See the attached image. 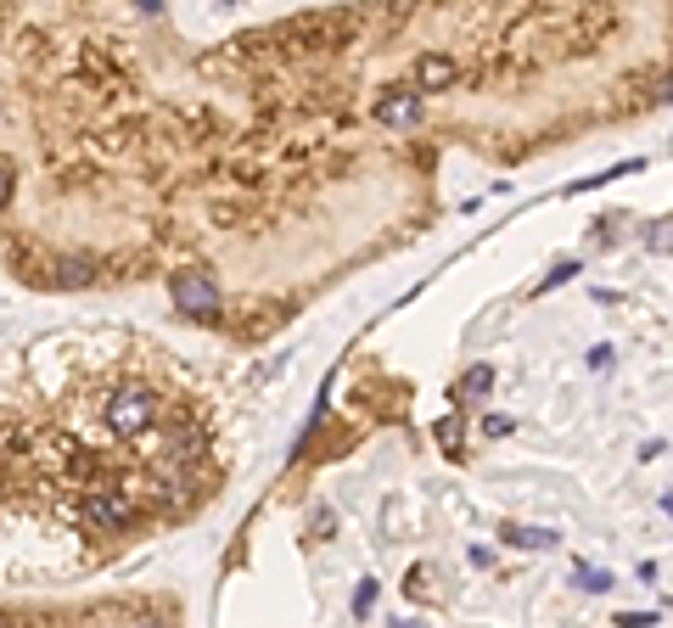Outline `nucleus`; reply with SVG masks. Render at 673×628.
I'll use <instances>...</instances> for the list:
<instances>
[{"instance_id": "f03ea898", "label": "nucleus", "mask_w": 673, "mask_h": 628, "mask_svg": "<svg viewBox=\"0 0 673 628\" xmlns=\"http://www.w3.org/2000/svg\"><path fill=\"white\" fill-rule=\"evenodd\" d=\"M169 292H174V309L186 314V320H214L219 292H214V281H208L202 270H180L169 281Z\"/></svg>"}, {"instance_id": "f257e3e1", "label": "nucleus", "mask_w": 673, "mask_h": 628, "mask_svg": "<svg viewBox=\"0 0 673 628\" xmlns=\"http://www.w3.org/2000/svg\"><path fill=\"white\" fill-rule=\"evenodd\" d=\"M85 522L101 528V533H124V528L141 522V500H135L129 488H96L85 500Z\"/></svg>"}, {"instance_id": "7ed1b4c3", "label": "nucleus", "mask_w": 673, "mask_h": 628, "mask_svg": "<svg viewBox=\"0 0 673 628\" xmlns=\"http://www.w3.org/2000/svg\"><path fill=\"white\" fill-rule=\"evenodd\" d=\"M421 118H427L421 90H387V96L376 101V124H382V129H416Z\"/></svg>"}, {"instance_id": "39448f33", "label": "nucleus", "mask_w": 673, "mask_h": 628, "mask_svg": "<svg viewBox=\"0 0 673 628\" xmlns=\"http://www.w3.org/2000/svg\"><path fill=\"white\" fill-rule=\"evenodd\" d=\"M483 432H488V438H505V432H511V421H505V415H488Z\"/></svg>"}, {"instance_id": "20e7f679", "label": "nucleus", "mask_w": 673, "mask_h": 628, "mask_svg": "<svg viewBox=\"0 0 673 628\" xmlns=\"http://www.w3.org/2000/svg\"><path fill=\"white\" fill-rule=\"evenodd\" d=\"M455 79H460V68H455L449 51H421V57H416V85L444 90V85H455Z\"/></svg>"}]
</instances>
